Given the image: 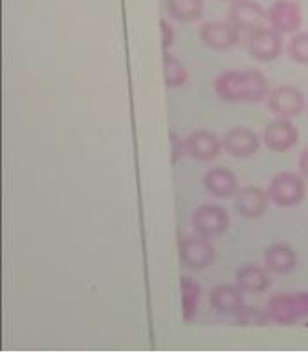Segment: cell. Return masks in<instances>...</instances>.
Wrapping results in <instances>:
<instances>
[{"label":"cell","instance_id":"obj_1","mask_svg":"<svg viewBox=\"0 0 308 353\" xmlns=\"http://www.w3.org/2000/svg\"><path fill=\"white\" fill-rule=\"evenodd\" d=\"M213 88L220 101L240 104H259L271 92L268 78L258 69L226 70L215 79Z\"/></svg>","mask_w":308,"mask_h":353},{"label":"cell","instance_id":"obj_2","mask_svg":"<svg viewBox=\"0 0 308 353\" xmlns=\"http://www.w3.org/2000/svg\"><path fill=\"white\" fill-rule=\"evenodd\" d=\"M271 322L278 325H293L300 320L308 319V292L296 294H277L266 306Z\"/></svg>","mask_w":308,"mask_h":353},{"label":"cell","instance_id":"obj_3","mask_svg":"<svg viewBox=\"0 0 308 353\" xmlns=\"http://www.w3.org/2000/svg\"><path fill=\"white\" fill-rule=\"evenodd\" d=\"M305 181L296 172H278L268 187L269 201L280 208L298 206L305 199Z\"/></svg>","mask_w":308,"mask_h":353},{"label":"cell","instance_id":"obj_4","mask_svg":"<svg viewBox=\"0 0 308 353\" xmlns=\"http://www.w3.org/2000/svg\"><path fill=\"white\" fill-rule=\"evenodd\" d=\"M178 256L182 265L191 271H203L211 265L215 259V248L208 237L185 236L178 243Z\"/></svg>","mask_w":308,"mask_h":353},{"label":"cell","instance_id":"obj_5","mask_svg":"<svg viewBox=\"0 0 308 353\" xmlns=\"http://www.w3.org/2000/svg\"><path fill=\"white\" fill-rule=\"evenodd\" d=\"M231 218L227 211L215 204H203V206L195 208L192 213V229L199 236L213 239L219 237L229 229Z\"/></svg>","mask_w":308,"mask_h":353},{"label":"cell","instance_id":"obj_6","mask_svg":"<svg viewBox=\"0 0 308 353\" xmlns=\"http://www.w3.org/2000/svg\"><path fill=\"white\" fill-rule=\"evenodd\" d=\"M229 21L240 32L259 30L268 23V9L262 8L258 0H234L229 6Z\"/></svg>","mask_w":308,"mask_h":353},{"label":"cell","instance_id":"obj_7","mask_svg":"<svg viewBox=\"0 0 308 353\" xmlns=\"http://www.w3.org/2000/svg\"><path fill=\"white\" fill-rule=\"evenodd\" d=\"M305 95L301 94L296 86L280 85L273 88L268 95V108L277 118L291 120L294 117H300L305 111Z\"/></svg>","mask_w":308,"mask_h":353},{"label":"cell","instance_id":"obj_8","mask_svg":"<svg viewBox=\"0 0 308 353\" xmlns=\"http://www.w3.org/2000/svg\"><path fill=\"white\" fill-rule=\"evenodd\" d=\"M247 50H249L250 57L258 62H273L280 57L282 50H284L282 34H278L271 27L259 28L249 35Z\"/></svg>","mask_w":308,"mask_h":353},{"label":"cell","instance_id":"obj_9","mask_svg":"<svg viewBox=\"0 0 308 353\" xmlns=\"http://www.w3.org/2000/svg\"><path fill=\"white\" fill-rule=\"evenodd\" d=\"M301 9L296 0H275L268 9L269 27L278 34H296L301 28Z\"/></svg>","mask_w":308,"mask_h":353},{"label":"cell","instance_id":"obj_10","mask_svg":"<svg viewBox=\"0 0 308 353\" xmlns=\"http://www.w3.org/2000/svg\"><path fill=\"white\" fill-rule=\"evenodd\" d=\"M224 144L210 130L199 128L185 137V153L198 162H211L220 155Z\"/></svg>","mask_w":308,"mask_h":353},{"label":"cell","instance_id":"obj_11","mask_svg":"<svg viewBox=\"0 0 308 353\" xmlns=\"http://www.w3.org/2000/svg\"><path fill=\"white\" fill-rule=\"evenodd\" d=\"M199 37L204 46L217 51H226L240 43V30L231 21H208L201 27Z\"/></svg>","mask_w":308,"mask_h":353},{"label":"cell","instance_id":"obj_12","mask_svg":"<svg viewBox=\"0 0 308 353\" xmlns=\"http://www.w3.org/2000/svg\"><path fill=\"white\" fill-rule=\"evenodd\" d=\"M224 150L234 159H249L259 152L261 141L258 134L249 127H233L226 132L222 139Z\"/></svg>","mask_w":308,"mask_h":353},{"label":"cell","instance_id":"obj_13","mask_svg":"<svg viewBox=\"0 0 308 353\" xmlns=\"http://www.w3.org/2000/svg\"><path fill=\"white\" fill-rule=\"evenodd\" d=\"M298 137H300L298 128L291 123V120H285V118H277V120L269 121L264 128V134H262L264 146L271 152L278 153L289 152L291 148L296 146Z\"/></svg>","mask_w":308,"mask_h":353},{"label":"cell","instance_id":"obj_14","mask_svg":"<svg viewBox=\"0 0 308 353\" xmlns=\"http://www.w3.org/2000/svg\"><path fill=\"white\" fill-rule=\"evenodd\" d=\"M269 206V195L259 187H243L236 192L234 197V208L242 216L250 218H261L266 214Z\"/></svg>","mask_w":308,"mask_h":353},{"label":"cell","instance_id":"obj_15","mask_svg":"<svg viewBox=\"0 0 308 353\" xmlns=\"http://www.w3.org/2000/svg\"><path fill=\"white\" fill-rule=\"evenodd\" d=\"M203 187L213 197L229 199L240 190L238 178L227 167H211L204 172Z\"/></svg>","mask_w":308,"mask_h":353},{"label":"cell","instance_id":"obj_16","mask_svg":"<svg viewBox=\"0 0 308 353\" xmlns=\"http://www.w3.org/2000/svg\"><path fill=\"white\" fill-rule=\"evenodd\" d=\"M234 281L243 294H261V292L268 290L269 285H271L268 269L256 264L240 265L236 274H234Z\"/></svg>","mask_w":308,"mask_h":353},{"label":"cell","instance_id":"obj_17","mask_svg":"<svg viewBox=\"0 0 308 353\" xmlns=\"http://www.w3.org/2000/svg\"><path fill=\"white\" fill-rule=\"evenodd\" d=\"M210 306L217 313L234 314L243 306V292L236 283L217 285L210 292Z\"/></svg>","mask_w":308,"mask_h":353},{"label":"cell","instance_id":"obj_18","mask_svg":"<svg viewBox=\"0 0 308 353\" xmlns=\"http://www.w3.org/2000/svg\"><path fill=\"white\" fill-rule=\"evenodd\" d=\"M296 264V253L287 245H280V243L278 245H271L264 252L266 269L275 272V274H287V272L294 271Z\"/></svg>","mask_w":308,"mask_h":353},{"label":"cell","instance_id":"obj_19","mask_svg":"<svg viewBox=\"0 0 308 353\" xmlns=\"http://www.w3.org/2000/svg\"><path fill=\"white\" fill-rule=\"evenodd\" d=\"M166 11L180 23H192L203 16L204 0H166Z\"/></svg>","mask_w":308,"mask_h":353},{"label":"cell","instance_id":"obj_20","mask_svg":"<svg viewBox=\"0 0 308 353\" xmlns=\"http://www.w3.org/2000/svg\"><path fill=\"white\" fill-rule=\"evenodd\" d=\"M180 294H182V314L185 322H191L195 316L199 301H201V287L189 276L180 278Z\"/></svg>","mask_w":308,"mask_h":353},{"label":"cell","instance_id":"obj_21","mask_svg":"<svg viewBox=\"0 0 308 353\" xmlns=\"http://www.w3.org/2000/svg\"><path fill=\"white\" fill-rule=\"evenodd\" d=\"M162 67H164V83L168 88H180L187 83V69L169 51H164L162 54Z\"/></svg>","mask_w":308,"mask_h":353},{"label":"cell","instance_id":"obj_22","mask_svg":"<svg viewBox=\"0 0 308 353\" xmlns=\"http://www.w3.org/2000/svg\"><path fill=\"white\" fill-rule=\"evenodd\" d=\"M233 316H234V323H238V325L262 327V325H268V323L271 322L268 310H262V307L259 306H245V304H243V306L240 307Z\"/></svg>","mask_w":308,"mask_h":353},{"label":"cell","instance_id":"obj_23","mask_svg":"<svg viewBox=\"0 0 308 353\" xmlns=\"http://www.w3.org/2000/svg\"><path fill=\"white\" fill-rule=\"evenodd\" d=\"M289 57L296 63L308 65V32H296L287 46Z\"/></svg>","mask_w":308,"mask_h":353},{"label":"cell","instance_id":"obj_24","mask_svg":"<svg viewBox=\"0 0 308 353\" xmlns=\"http://www.w3.org/2000/svg\"><path fill=\"white\" fill-rule=\"evenodd\" d=\"M169 139H171V162L176 163L185 152V141L173 130L169 132Z\"/></svg>","mask_w":308,"mask_h":353},{"label":"cell","instance_id":"obj_25","mask_svg":"<svg viewBox=\"0 0 308 353\" xmlns=\"http://www.w3.org/2000/svg\"><path fill=\"white\" fill-rule=\"evenodd\" d=\"M160 41H162V50L168 51L175 43V28L166 20H160Z\"/></svg>","mask_w":308,"mask_h":353},{"label":"cell","instance_id":"obj_26","mask_svg":"<svg viewBox=\"0 0 308 353\" xmlns=\"http://www.w3.org/2000/svg\"><path fill=\"white\" fill-rule=\"evenodd\" d=\"M300 171L308 179V150H305L300 157Z\"/></svg>","mask_w":308,"mask_h":353},{"label":"cell","instance_id":"obj_27","mask_svg":"<svg viewBox=\"0 0 308 353\" xmlns=\"http://www.w3.org/2000/svg\"><path fill=\"white\" fill-rule=\"evenodd\" d=\"M229 2H234V0H229Z\"/></svg>","mask_w":308,"mask_h":353}]
</instances>
